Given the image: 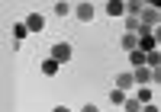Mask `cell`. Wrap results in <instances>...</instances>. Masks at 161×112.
<instances>
[{"instance_id": "1", "label": "cell", "mask_w": 161, "mask_h": 112, "mask_svg": "<svg viewBox=\"0 0 161 112\" xmlns=\"http://www.w3.org/2000/svg\"><path fill=\"white\" fill-rule=\"evenodd\" d=\"M52 58H55L58 64L71 61V45H68V42H55V45H52Z\"/></svg>"}, {"instance_id": "2", "label": "cell", "mask_w": 161, "mask_h": 112, "mask_svg": "<svg viewBox=\"0 0 161 112\" xmlns=\"http://www.w3.org/2000/svg\"><path fill=\"white\" fill-rule=\"evenodd\" d=\"M113 87H119V90H136V77H132L129 71L126 74H116L113 77Z\"/></svg>"}, {"instance_id": "3", "label": "cell", "mask_w": 161, "mask_h": 112, "mask_svg": "<svg viewBox=\"0 0 161 112\" xmlns=\"http://www.w3.org/2000/svg\"><path fill=\"white\" fill-rule=\"evenodd\" d=\"M139 23H142V26H148V29H155V26H158V10H155V7H145V10H142V16H139Z\"/></svg>"}, {"instance_id": "4", "label": "cell", "mask_w": 161, "mask_h": 112, "mask_svg": "<svg viewBox=\"0 0 161 112\" xmlns=\"http://www.w3.org/2000/svg\"><path fill=\"white\" fill-rule=\"evenodd\" d=\"M74 16H77L80 23H90V19H93V7H90V3H77V7H74Z\"/></svg>"}, {"instance_id": "5", "label": "cell", "mask_w": 161, "mask_h": 112, "mask_svg": "<svg viewBox=\"0 0 161 112\" xmlns=\"http://www.w3.org/2000/svg\"><path fill=\"white\" fill-rule=\"evenodd\" d=\"M119 45H123V48H126V51L132 54V51L139 48V35H136V32H126L123 38H119Z\"/></svg>"}, {"instance_id": "6", "label": "cell", "mask_w": 161, "mask_h": 112, "mask_svg": "<svg viewBox=\"0 0 161 112\" xmlns=\"http://www.w3.org/2000/svg\"><path fill=\"white\" fill-rule=\"evenodd\" d=\"M132 77H136V83H142V87H145V83H152V67H148V64H145V67H136Z\"/></svg>"}, {"instance_id": "7", "label": "cell", "mask_w": 161, "mask_h": 112, "mask_svg": "<svg viewBox=\"0 0 161 112\" xmlns=\"http://www.w3.org/2000/svg\"><path fill=\"white\" fill-rule=\"evenodd\" d=\"M106 13L110 16H126V3L123 0H106Z\"/></svg>"}, {"instance_id": "8", "label": "cell", "mask_w": 161, "mask_h": 112, "mask_svg": "<svg viewBox=\"0 0 161 112\" xmlns=\"http://www.w3.org/2000/svg\"><path fill=\"white\" fill-rule=\"evenodd\" d=\"M42 26H45V19L39 16V13H29V19H26V29H29V32H42Z\"/></svg>"}, {"instance_id": "9", "label": "cell", "mask_w": 161, "mask_h": 112, "mask_svg": "<svg viewBox=\"0 0 161 112\" xmlns=\"http://www.w3.org/2000/svg\"><path fill=\"white\" fill-rule=\"evenodd\" d=\"M129 61H132V71H136V67H145V64H148V54H145V51H139V48H136V51L129 54Z\"/></svg>"}, {"instance_id": "10", "label": "cell", "mask_w": 161, "mask_h": 112, "mask_svg": "<svg viewBox=\"0 0 161 112\" xmlns=\"http://www.w3.org/2000/svg\"><path fill=\"white\" fill-rule=\"evenodd\" d=\"M142 10H145L142 0H132V3H126V16H142Z\"/></svg>"}, {"instance_id": "11", "label": "cell", "mask_w": 161, "mask_h": 112, "mask_svg": "<svg viewBox=\"0 0 161 112\" xmlns=\"http://www.w3.org/2000/svg\"><path fill=\"white\" fill-rule=\"evenodd\" d=\"M126 99H129L126 90H119V87H116V90H110V103H113V106H123Z\"/></svg>"}, {"instance_id": "12", "label": "cell", "mask_w": 161, "mask_h": 112, "mask_svg": "<svg viewBox=\"0 0 161 112\" xmlns=\"http://www.w3.org/2000/svg\"><path fill=\"white\" fill-rule=\"evenodd\" d=\"M42 74H45V77H55V74H58V61H55V58H52V61H42Z\"/></svg>"}, {"instance_id": "13", "label": "cell", "mask_w": 161, "mask_h": 112, "mask_svg": "<svg viewBox=\"0 0 161 112\" xmlns=\"http://www.w3.org/2000/svg\"><path fill=\"white\" fill-rule=\"evenodd\" d=\"M136 99H139L142 106H148V103H152V87H142V90L136 93Z\"/></svg>"}, {"instance_id": "14", "label": "cell", "mask_w": 161, "mask_h": 112, "mask_svg": "<svg viewBox=\"0 0 161 112\" xmlns=\"http://www.w3.org/2000/svg\"><path fill=\"white\" fill-rule=\"evenodd\" d=\"M123 109H126V112H142V103L136 99V96H129V99L123 103Z\"/></svg>"}, {"instance_id": "15", "label": "cell", "mask_w": 161, "mask_h": 112, "mask_svg": "<svg viewBox=\"0 0 161 112\" xmlns=\"http://www.w3.org/2000/svg\"><path fill=\"white\" fill-rule=\"evenodd\" d=\"M68 13H74V7H71V3H61V0H58V3H55V16H68Z\"/></svg>"}, {"instance_id": "16", "label": "cell", "mask_w": 161, "mask_h": 112, "mask_svg": "<svg viewBox=\"0 0 161 112\" xmlns=\"http://www.w3.org/2000/svg\"><path fill=\"white\" fill-rule=\"evenodd\" d=\"M148 67L155 71V67H161V51L155 48V51H148Z\"/></svg>"}, {"instance_id": "17", "label": "cell", "mask_w": 161, "mask_h": 112, "mask_svg": "<svg viewBox=\"0 0 161 112\" xmlns=\"http://www.w3.org/2000/svg\"><path fill=\"white\" fill-rule=\"evenodd\" d=\"M139 16H126V32H139Z\"/></svg>"}, {"instance_id": "18", "label": "cell", "mask_w": 161, "mask_h": 112, "mask_svg": "<svg viewBox=\"0 0 161 112\" xmlns=\"http://www.w3.org/2000/svg\"><path fill=\"white\" fill-rule=\"evenodd\" d=\"M26 32H29V29H26V23H16V26H13V35H16V42H23Z\"/></svg>"}, {"instance_id": "19", "label": "cell", "mask_w": 161, "mask_h": 112, "mask_svg": "<svg viewBox=\"0 0 161 112\" xmlns=\"http://www.w3.org/2000/svg\"><path fill=\"white\" fill-rule=\"evenodd\" d=\"M152 83H158V87H161V67H155V71H152Z\"/></svg>"}, {"instance_id": "20", "label": "cell", "mask_w": 161, "mask_h": 112, "mask_svg": "<svg viewBox=\"0 0 161 112\" xmlns=\"http://www.w3.org/2000/svg\"><path fill=\"white\" fill-rule=\"evenodd\" d=\"M80 112H100V109H97V106H93V103H87V106H84V109H80Z\"/></svg>"}, {"instance_id": "21", "label": "cell", "mask_w": 161, "mask_h": 112, "mask_svg": "<svg viewBox=\"0 0 161 112\" xmlns=\"http://www.w3.org/2000/svg\"><path fill=\"white\" fill-rule=\"evenodd\" d=\"M142 112H161V109H158V106H152V103H148V106H142Z\"/></svg>"}, {"instance_id": "22", "label": "cell", "mask_w": 161, "mask_h": 112, "mask_svg": "<svg viewBox=\"0 0 161 112\" xmlns=\"http://www.w3.org/2000/svg\"><path fill=\"white\" fill-rule=\"evenodd\" d=\"M155 42L161 45V26H155Z\"/></svg>"}, {"instance_id": "23", "label": "cell", "mask_w": 161, "mask_h": 112, "mask_svg": "<svg viewBox=\"0 0 161 112\" xmlns=\"http://www.w3.org/2000/svg\"><path fill=\"white\" fill-rule=\"evenodd\" d=\"M52 112H71V109H64V106H55V109H52Z\"/></svg>"}]
</instances>
